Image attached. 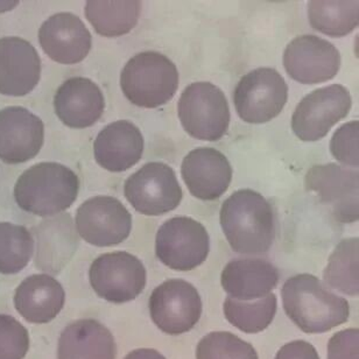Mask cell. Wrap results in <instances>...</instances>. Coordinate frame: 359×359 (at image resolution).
Masks as SVG:
<instances>
[{"label":"cell","mask_w":359,"mask_h":359,"mask_svg":"<svg viewBox=\"0 0 359 359\" xmlns=\"http://www.w3.org/2000/svg\"><path fill=\"white\" fill-rule=\"evenodd\" d=\"M41 77V59L25 39H0V93L21 97L32 93Z\"/></svg>","instance_id":"obj_17"},{"label":"cell","mask_w":359,"mask_h":359,"mask_svg":"<svg viewBox=\"0 0 359 359\" xmlns=\"http://www.w3.org/2000/svg\"><path fill=\"white\" fill-rule=\"evenodd\" d=\"M286 81L273 68H258L241 79L233 91L236 111L249 124H264L278 117L286 105Z\"/></svg>","instance_id":"obj_8"},{"label":"cell","mask_w":359,"mask_h":359,"mask_svg":"<svg viewBox=\"0 0 359 359\" xmlns=\"http://www.w3.org/2000/svg\"><path fill=\"white\" fill-rule=\"evenodd\" d=\"M359 239H343L329 257L323 278L329 287L349 297L359 293Z\"/></svg>","instance_id":"obj_27"},{"label":"cell","mask_w":359,"mask_h":359,"mask_svg":"<svg viewBox=\"0 0 359 359\" xmlns=\"http://www.w3.org/2000/svg\"><path fill=\"white\" fill-rule=\"evenodd\" d=\"M149 308L152 321L161 332L181 335L190 332L200 321L203 306L191 283L170 279L153 290Z\"/></svg>","instance_id":"obj_11"},{"label":"cell","mask_w":359,"mask_h":359,"mask_svg":"<svg viewBox=\"0 0 359 359\" xmlns=\"http://www.w3.org/2000/svg\"><path fill=\"white\" fill-rule=\"evenodd\" d=\"M177 114L183 130L203 142L221 140L231 117L224 93L210 82H195L183 90Z\"/></svg>","instance_id":"obj_5"},{"label":"cell","mask_w":359,"mask_h":359,"mask_svg":"<svg viewBox=\"0 0 359 359\" xmlns=\"http://www.w3.org/2000/svg\"><path fill=\"white\" fill-rule=\"evenodd\" d=\"M66 293L62 285L47 274H33L19 285L14 294V306L26 321L45 325L62 311Z\"/></svg>","instance_id":"obj_21"},{"label":"cell","mask_w":359,"mask_h":359,"mask_svg":"<svg viewBox=\"0 0 359 359\" xmlns=\"http://www.w3.org/2000/svg\"><path fill=\"white\" fill-rule=\"evenodd\" d=\"M359 121H351L336 130L330 140V152L346 166L359 165Z\"/></svg>","instance_id":"obj_32"},{"label":"cell","mask_w":359,"mask_h":359,"mask_svg":"<svg viewBox=\"0 0 359 359\" xmlns=\"http://www.w3.org/2000/svg\"><path fill=\"white\" fill-rule=\"evenodd\" d=\"M80 180L61 163H41L21 174L14 186L18 205L36 216H53L67 210L76 201Z\"/></svg>","instance_id":"obj_3"},{"label":"cell","mask_w":359,"mask_h":359,"mask_svg":"<svg viewBox=\"0 0 359 359\" xmlns=\"http://www.w3.org/2000/svg\"><path fill=\"white\" fill-rule=\"evenodd\" d=\"M308 19L315 31L341 38L355 31L359 22V3L353 0H311Z\"/></svg>","instance_id":"obj_26"},{"label":"cell","mask_w":359,"mask_h":359,"mask_svg":"<svg viewBox=\"0 0 359 359\" xmlns=\"http://www.w3.org/2000/svg\"><path fill=\"white\" fill-rule=\"evenodd\" d=\"M105 107L104 95L95 82L86 77H70L54 97L55 114L72 128H86L100 121Z\"/></svg>","instance_id":"obj_19"},{"label":"cell","mask_w":359,"mask_h":359,"mask_svg":"<svg viewBox=\"0 0 359 359\" xmlns=\"http://www.w3.org/2000/svg\"><path fill=\"white\" fill-rule=\"evenodd\" d=\"M144 137L133 123L117 121L107 125L93 142L97 163L112 173L130 170L142 159Z\"/></svg>","instance_id":"obj_20"},{"label":"cell","mask_w":359,"mask_h":359,"mask_svg":"<svg viewBox=\"0 0 359 359\" xmlns=\"http://www.w3.org/2000/svg\"><path fill=\"white\" fill-rule=\"evenodd\" d=\"M283 67L302 84L325 83L339 73L341 54L335 46L316 35H300L283 52Z\"/></svg>","instance_id":"obj_14"},{"label":"cell","mask_w":359,"mask_h":359,"mask_svg":"<svg viewBox=\"0 0 359 359\" xmlns=\"http://www.w3.org/2000/svg\"><path fill=\"white\" fill-rule=\"evenodd\" d=\"M95 293L112 304L135 300L145 290L147 273L137 257L125 251L104 253L89 269Z\"/></svg>","instance_id":"obj_9"},{"label":"cell","mask_w":359,"mask_h":359,"mask_svg":"<svg viewBox=\"0 0 359 359\" xmlns=\"http://www.w3.org/2000/svg\"><path fill=\"white\" fill-rule=\"evenodd\" d=\"M281 297L287 316L306 334H323L349 318V302L311 274L290 278L283 285Z\"/></svg>","instance_id":"obj_2"},{"label":"cell","mask_w":359,"mask_h":359,"mask_svg":"<svg viewBox=\"0 0 359 359\" xmlns=\"http://www.w3.org/2000/svg\"><path fill=\"white\" fill-rule=\"evenodd\" d=\"M117 346L110 330L93 318L67 325L57 344V359H116Z\"/></svg>","instance_id":"obj_23"},{"label":"cell","mask_w":359,"mask_h":359,"mask_svg":"<svg viewBox=\"0 0 359 359\" xmlns=\"http://www.w3.org/2000/svg\"><path fill=\"white\" fill-rule=\"evenodd\" d=\"M222 229L235 252L262 255L276 238V217L269 201L252 189L237 190L223 202Z\"/></svg>","instance_id":"obj_1"},{"label":"cell","mask_w":359,"mask_h":359,"mask_svg":"<svg viewBox=\"0 0 359 359\" xmlns=\"http://www.w3.org/2000/svg\"><path fill=\"white\" fill-rule=\"evenodd\" d=\"M276 359H320L318 350L306 341L287 343L276 353Z\"/></svg>","instance_id":"obj_34"},{"label":"cell","mask_w":359,"mask_h":359,"mask_svg":"<svg viewBox=\"0 0 359 359\" xmlns=\"http://www.w3.org/2000/svg\"><path fill=\"white\" fill-rule=\"evenodd\" d=\"M142 1L138 0H89L86 17L100 35L114 38L128 34L138 24Z\"/></svg>","instance_id":"obj_25"},{"label":"cell","mask_w":359,"mask_h":359,"mask_svg":"<svg viewBox=\"0 0 359 359\" xmlns=\"http://www.w3.org/2000/svg\"><path fill=\"white\" fill-rule=\"evenodd\" d=\"M45 140L43 121L22 107L0 110V160L8 165L27 163L38 156Z\"/></svg>","instance_id":"obj_15"},{"label":"cell","mask_w":359,"mask_h":359,"mask_svg":"<svg viewBox=\"0 0 359 359\" xmlns=\"http://www.w3.org/2000/svg\"><path fill=\"white\" fill-rule=\"evenodd\" d=\"M36 267L49 273H57L66 266L76 252L79 236L74 230L70 215L42 222L36 229Z\"/></svg>","instance_id":"obj_24"},{"label":"cell","mask_w":359,"mask_h":359,"mask_svg":"<svg viewBox=\"0 0 359 359\" xmlns=\"http://www.w3.org/2000/svg\"><path fill=\"white\" fill-rule=\"evenodd\" d=\"M351 107V95L342 84L314 90L297 104L292 130L302 142H318L348 116Z\"/></svg>","instance_id":"obj_7"},{"label":"cell","mask_w":359,"mask_h":359,"mask_svg":"<svg viewBox=\"0 0 359 359\" xmlns=\"http://www.w3.org/2000/svg\"><path fill=\"white\" fill-rule=\"evenodd\" d=\"M276 308L278 300L273 293L251 302L228 297L223 306L225 318L246 334H258L269 328L276 316Z\"/></svg>","instance_id":"obj_28"},{"label":"cell","mask_w":359,"mask_h":359,"mask_svg":"<svg viewBox=\"0 0 359 359\" xmlns=\"http://www.w3.org/2000/svg\"><path fill=\"white\" fill-rule=\"evenodd\" d=\"M124 359H166L154 349H137L128 353Z\"/></svg>","instance_id":"obj_35"},{"label":"cell","mask_w":359,"mask_h":359,"mask_svg":"<svg viewBox=\"0 0 359 359\" xmlns=\"http://www.w3.org/2000/svg\"><path fill=\"white\" fill-rule=\"evenodd\" d=\"M126 200L140 214L161 216L175 210L182 201V188L172 167L149 163L125 181Z\"/></svg>","instance_id":"obj_10"},{"label":"cell","mask_w":359,"mask_h":359,"mask_svg":"<svg viewBox=\"0 0 359 359\" xmlns=\"http://www.w3.org/2000/svg\"><path fill=\"white\" fill-rule=\"evenodd\" d=\"M196 359H258L250 343L228 332L204 336L196 348Z\"/></svg>","instance_id":"obj_30"},{"label":"cell","mask_w":359,"mask_h":359,"mask_svg":"<svg viewBox=\"0 0 359 359\" xmlns=\"http://www.w3.org/2000/svg\"><path fill=\"white\" fill-rule=\"evenodd\" d=\"M39 41L50 59L62 65H74L87 57L93 38L80 18L70 12H61L41 25Z\"/></svg>","instance_id":"obj_18"},{"label":"cell","mask_w":359,"mask_h":359,"mask_svg":"<svg viewBox=\"0 0 359 359\" xmlns=\"http://www.w3.org/2000/svg\"><path fill=\"white\" fill-rule=\"evenodd\" d=\"M181 177L194 197L215 201L228 190L232 167L228 158L212 147L190 151L181 165Z\"/></svg>","instance_id":"obj_16"},{"label":"cell","mask_w":359,"mask_h":359,"mask_svg":"<svg viewBox=\"0 0 359 359\" xmlns=\"http://www.w3.org/2000/svg\"><path fill=\"white\" fill-rule=\"evenodd\" d=\"M209 251L210 238L207 229L193 218H170L156 232V257L175 271L187 272L196 269L207 260Z\"/></svg>","instance_id":"obj_6"},{"label":"cell","mask_w":359,"mask_h":359,"mask_svg":"<svg viewBox=\"0 0 359 359\" xmlns=\"http://www.w3.org/2000/svg\"><path fill=\"white\" fill-rule=\"evenodd\" d=\"M328 359H359V330L336 332L328 343Z\"/></svg>","instance_id":"obj_33"},{"label":"cell","mask_w":359,"mask_h":359,"mask_svg":"<svg viewBox=\"0 0 359 359\" xmlns=\"http://www.w3.org/2000/svg\"><path fill=\"white\" fill-rule=\"evenodd\" d=\"M304 187L316 194L322 204L330 209L336 221H358L359 174L336 163L313 166L304 177Z\"/></svg>","instance_id":"obj_12"},{"label":"cell","mask_w":359,"mask_h":359,"mask_svg":"<svg viewBox=\"0 0 359 359\" xmlns=\"http://www.w3.org/2000/svg\"><path fill=\"white\" fill-rule=\"evenodd\" d=\"M279 283V271L259 258L235 259L226 264L221 276L222 287L229 297L238 301H253L272 293Z\"/></svg>","instance_id":"obj_22"},{"label":"cell","mask_w":359,"mask_h":359,"mask_svg":"<svg viewBox=\"0 0 359 359\" xmlns=\"http://www.w3.org/2000/svg\"><path fill=\"white\" fill-rule=\"evenodd\" d=\"M81 237L98 248L124 242L132 230V216L121 201L112 196H95L84 201L76 212Z\"/></svg>","instance_id":"obj_13"},{"label":"cell","mask_w":359,"mask_h":359,"mask_svg":"<svg viewBox=\"0 0 359 359\" xmlns=\"http://www.w3.org/2000/svg\"><path fill=\"white\" fill-rule=\"evenodd\" d=\"M34 251V239L27 228L0 223V273L17 274L27 266Z\"/></svg>","instance_id":"obj_29"},{"label":"cell","mask_w":359,"mask_h":359,"mask_svg":"<svg viewBox=\"0 0 359 359\" xmlns=\"http://www.w3.org/2000/svg\"><path fill=\"white\" fill-rule=\"evenodd\" d=\"M28 350L27 329L13 316L0 314V359H24Z\"/></svg>","instance_id":"obj_31"},{"label":"cell","mask_w":359,"mask_h":359,"mask_svg":"<svg viewBox=\"0 0 359 359\" xmlns=\"http://www.w3.org/2000/svg\"><path fill=\"white\" fill-rule=\"evenodd\" d=\"M121 88L133 105L156 109L168 103L177 93L179 72L161 53H139L121 70Z\"/></svg>","instance_id":"obj_4"}]
</instances>
